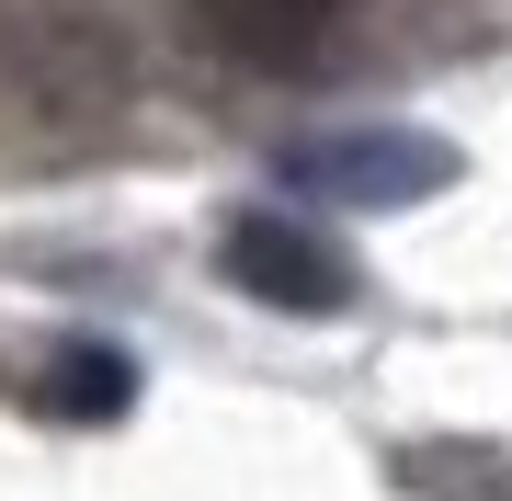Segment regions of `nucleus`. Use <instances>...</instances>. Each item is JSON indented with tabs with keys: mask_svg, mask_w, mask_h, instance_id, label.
<instances>
[{
	"mask_svg": "<svg viewBox=\"0 0 512 501\" xmlns=\"http://www.w3.org/2000/svg\"><path fill=\"white\" fill-rule=\"evenodd\" d=\"M456 183V149L421 126H342V137H296L285 149V194L342 205V217H387V205H421Z\"/></svg>",
	"mask_w": 512,
	"mask_h": 501,
	"instance_id": "1",
	"label": "nucleus"
},
{
	"mask_svg": "<svg viewBox=\"0 0 512 501\" xmlns=\"http://www.w3.org/2000/svg\"><path fill=\"white\" fill-rule=\"evenodd\" d=\"M217 274L239 297L285 308V319H319V308H353V262L319 240L308 217H285V205H251V217L217 228Z\"/></svg>",
	"mask_w": 512,
	"mask_h": 501,
	"instance_id": "2",
	"label": "nucleus"
},
{
	"mask_svg": "<svg viewBox=\"0 0 512 501\" xmlns=\"http://www.w3.org/2000/svg\"><path fill=\"white\" fill-rule=\"evenodd\" d=\"M194 35L251 80H296L319 69L330 35H342V0H194Z\"/></svg>",
	"mask_w": 512,
	"mask_h": 501,
	"instance_id": "3",
	"label": "nucleus"
},
{
	"mask_svg": "<svg viewBox=\"0 0 512 501\" xmlns=\"http://www.w3.org/2000/svg\"><path fill=\"white\" fill-rule=\"evenodd\" d=\"M126 399H137V365L114 342H92V331L46 342V365H35V410L46 422H114Z\"/></svg>",
	"mask_w": 512,
	"mask_h": 501,
	"instance_id": "4",
	"label": "nucleus"
}]
</instances>
